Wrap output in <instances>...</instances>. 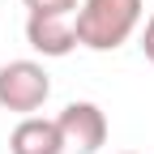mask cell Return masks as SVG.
Returning <instances> with one entry per match:
<instances>
[{"label": "cell", "instance_id": "7a4b0ae2", "mask_svg": "<svg viewBox=\"0 0 154 154\" xmlns=\"http://www.w3.org/2000/svg\"><path fill=\"white\" fill-rule=\"evenodd\" d=\"M51 94V77L34 60H9L0 64V107L13 116H34Z\"/></svg>", "mask_w": 154, "mask_h": 154}, {"label": "cell", "instance_id": "8992f818", "mask_svg": "<svg viewBox=\"0 0 154 154\" xmlns=\"http://www.w3.org/2000/svg\"><path fill=\"white\" fill-rule=\"evenodd\" d=\"M30 13H56V17H73L82 0H22Z\"/></svg>", "mask_w": 154, "mask_h": 154}, {"label": "cell", "instance_id": "ba28073f", "mask_svg": "<svg viewBox=\"0 0 154 154\" xmlns=\"http://www.w3.org/2000/svg\"><path fill=\"white\" fill-rule=\"evenodd\" d=\"M120 154H133V150H120Z\"/></svg>", "mask_w": 154, "mask_h": 154}, {"label": "cell", "instance_id": "52a82bcc", "mask_svg": "<svg viewBox=\"0 0 154 154\" xmlns=\"http://www.w3.org/2000/svg\"><path fill=\"white\" fill-rule=\"evenodd\" d=\"M141 51H146V60L154 64V13L146 17V30H141Z\"/></svg>", "mask_w": 154, "mask_h": 154}, {"label": "cell", "instance_id": "5b68a950", "mask_svg": "<svg viewBox=\"0 0 154 154\" xmlns=\"http://www.w3.org/2000/svg\"><path fill=\"white\" fill-rule=\"evenodd\" d=\"M9 154H64L60 124L43 116H22L17 128L9 133Z\"/></svg>", "mask_w": 154, "mask_h": 154}, {"label": "cell", "instance_id": "277c9868", "mask_svg": "<svg viewBox=\"0 0 154 154\" xmlns=\"http://www.w3.org/2000/svg\"><path fill=\"white\" fill-rule=\"evenodd\" d=\"M26 43L43 56H69L77 47V30L73 17H56V13H30L26 17Z\"/></svg>", "mask_w": 154, "mask_h": 154}, {"label": "cell", "instance_id": "3957f363", "mask_svg": "<svg viewBox=\"0 0 154 154\" xmlns=\"http://www.w3.org/2000/svg\"><path fill=\"white\" fill-rule=\"evenodd\" d=\"M56 124L64 137V154H99L107 146V116L99 103H69Z\"/></svg>", "mask_w": 154, "mask_h": 154}, {"label": "cell", "instance_id": "6da1fadb", "mask_svg": "<svg viewBox=\"0 0 154 154\" xmlns=\"http://www.w3.org/2000/svg\"><path fill=\"white\" fill-rule=\"evenodd\" d=\"M137 26H141V0H82L73 17L77 47H90V51L124 47Z\"/></svg>", "mask_w": 154, "mask_h": 154}]
</instances>
